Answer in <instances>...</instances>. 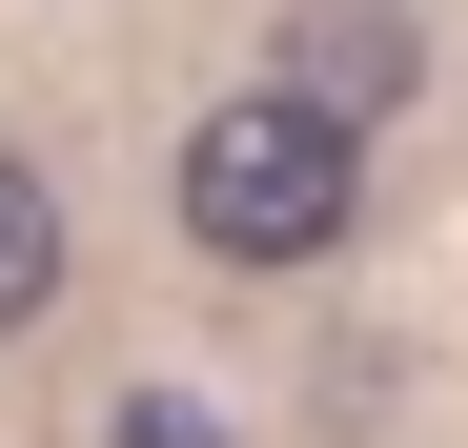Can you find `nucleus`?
Segmentation results:
<instances>
[{
	"label": "nucleus",
	"instance_id": "1",
	"mask_svg": "<svg viewBox=\"0 0 468 448\" xmlns=\"http://www.w3.org/2000/svg\"><path fill=\"white\" fill-rule=\"evenodd\" d=\"M184 245H224V265H326L346 245V204H367V143L326 123V102H285V82H245V102H204L184 123Z\"/></svg>",
	"mask_w": 468,
	"mask_h": 448
},
{
	"label": "nucleus",
	"instance_id": "2",
	"mask_svg": "<svg viewBox=\"0 0 468 448\" xmlns=\"http://www.w3.org/2000/svg\"><path fill=\"white\" fill-rule=\"evenodd\" d=\"M285 102H326L367 143V102H408V21H387V0H305L285 21Z\"/></svg>",
	"mask_w": 468,
	"mask_h": 448
},
{
	"label": "nucleus",
	"instance_id": "3",
	"mask_svg": "<svg viewBox=\"0 0 468 448\" xmlns=\"http://www.w3.org/2000/svg\"><path fill=\"white\" fill-rule=\"evenodd\" d=\"M41 306H61V184L21 164V143H0V347H21Z\"/></svg>",
	"mask_w": 468,
	"mask_h": 448
}]
</instances>
